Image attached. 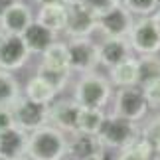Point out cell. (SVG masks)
Returning <instances> with one entry per match:
<instances>
[{
	"label": "cell",
	"mask_w": 160,
	"mask_h": 160,
	"mask_svg": "<svg viewBox=\"0 0 160 160\" xmlns=\"http://www.w3.org/2000/svg\"><path fill=\"white\" fill-rule=\"evenodd\" d=\"M83 2L87 4L89 8L95 12V14H101V12H105V10L111 8V6H115V4H117L115 0H83Z\"/></svg>",
	"instance_id": "f546056e"
},
{
	"label": "cell",
	"mask_w": 160,
	"mask_h": 160,
	"mask_svg": "<svg viewBox=\"0 0 160 160\" xmlns=\"http://www.w3.org/2000/svg\"><path fill=\"white\" fill-rule=\"evenodd\" d=\"M122 6H125L132 16L142 18V16L154 14L158 10V0H122Z\"/></svg>",
	"instance_id": "4316f807"
},
{
	"label": "cell",
	"mask_w": 160,
	"mask_h": 160,
	"mask_svg": "<svg viewBox=\"0 0 160 160\" xmlns=\"http://www.w3.org/2000/svg\"><path fill=\"white\" fill-rule=\"evenodd\" d=\"M69 52V69L71 73H87L95 71L99 65V53L97 44L91 38H69L67 42Z\"/></svg>",
	"instance_id": "52a82bcc"
},
{
	"label": "cell",
	"mask_w": 160,
	"mask_h": 160,
	"mask_svg": "<svg viewBox=\"0 0 160 160\" xmlns=\"http://www.w3.org/2000/svg\"><path fill=\"white\" fill-rule=\"evenodd\" d=\"M26 144H28V132L22 131L20 127H12L8 131L0 132V154L8 156L10 160L26 154Z\"/></svg>",
	"instance_id": "ac0fdd59"
},
{
	"label": "cell",
	"mask_w": 160,
	"mask_h": 160,
	"mask_svg": "<svg viewBox=\"0 0 160 160\" xmlns=\"http://www.w3.org/2000/svg\"><path fill=\"white\" fill-rule=\"evenodd\" d=\"M160 79V58L158 53L140 55L138 58V87H144L146 83Z\"/></svg>",
	"instance_id": "7402d4cb"
},
{
	"label": "cell",
	"mask_w": 160,
	"mask_h": 160,
	"mask_svg": "<svg viewBox=\"0 0 160 160\" xmlns=\"http://www.w3.org/2000/svg\"><path fill=\"white\" fill-rule=\"evenodd\" d=\"M0 160H10L8 156H4V154H0Z\"/></svg>",
	"instance_id": "8d00e7d4"
},
{
	"label": "cell",
	"mask_w": 160,
	"mask_h": 160,
	"mask_svg": "<svg viewBox=\"0 0 160 160\" xmlns=\"http://www.w3.org/2000/svg\"><path fill=\"white\" fill-rule=\"evenodd\" d=\"M101 148H103V144L97 134L77 131L67 137V156L71 160H85L89 156H95L101 152Z\"/></svg>",
	"instance_id": "4fadbf2b"
},
{
	"label": "cell",
	"mask_w": 160,
	"mask_h": 160,
	"mask_svg": "<svg viewBox=\"0 0 160 160\" xmlns=\"http://www.w3.org/2000/svg\"><path fill=\"white\" fill-rule=\"evenodd\" d=\"M24 97H28V99H32L36 103H42V105H50V103L55 101L58 91L48 81H44L40 75H34L28 79L26 87H24Z\"/></svg>",
	"instance_id": "d6986e66"
},
{
	"label": "cell",
	"mask_w": 160,
	"mask_h": 160,
	"mask_svg": "<svg viewBox=\"0 0 160 160\" xmlns=\"http://www.w3.org/2000/svg\"><path fill=\"white\" fill-rule=\"evenodd\" d=\"M150 16H152V20H154V24H156V28L160 30V8H158V10L154 12V14H150Z\"/></svg>",
	"instance_id": "1f68e13d"
},
{
	"label": "cell",
	"mask_w": 160,
	"mask_h": 160,
	"mask_svg": "<svg viewBox=\"0 0 160 160\" xmlns=\"http://www.w3.org/2000/svg\"><path fill=\"white\" fill-rule=\"evenodd\" d=\"M142 89V93L146 97V103H148V107L152 111H158L160 109V79H154V81L146 83Z\"/></svg>",
	"instance_id": "83f0119b"
},
{
	"label": "cell",
	"mask_w": 160,
	"mask_h": 160,
	"mask_svg": "<svg viewBox=\"0 0 160 160\" xmlns=\"http://www.w3.org/2000/svg\"><path fill=\"white\" fill-rule=\"evenodd\" d=\"M140 137L154 148V152H160V113L144 119V125H140Z\"/></svg>",
	"instance_id": "484cf974"
},
{
	"label": "cell",
	"mask_w": 160,
	"mask_h": 160,
	"mask_svg": "<svg viewBox=\"0 0 160 160\" xmlns=\"http://www.w3.org/2000/svg\"><path fill=\"white\" fill-rule=\"evenodd\" d=\"M22 95L20 83L12 71L0 69V107H12L16 99Z\"/></svg>",
	"instance_id": "44dd1931"
},
{
	"label": "cell",
	"mask_w": 160,
	"mask_h": 160,
	"mask_svg": "<svg viewBox=\"0 0 160 160\" xmlns=\"http://www.w3.org/2000/svg\"><path fill=\"white\" fill-rule=\"evenodd\" d=\"M36 22H40L42 26L52 30L53 34H59L65 30L67 22V8L63 2H53V4H40Z\"/></svg>",
	"instance_id": "e0dca14e"
},
{
	"label": "cell",
	"mask_w": 160,
	"mask_h": 160,
	"mask_svg": "<svg viewBox=\"0 0 160 160\" xmlns=\"http://www.w3.org/2000/svg\"><path fill=\"white\" fill-rule=\"evenodd\" d=\"M115 2H117V4H122V0H115Z\"/></svg>",
	"instance_id": "74e56055"
},
{
	"label": "cell",
	"mask_w": 160,
	"mask_h": 160,
	"mask_svg": "<svg viewBox=\"0 0 160 160\" xmlns=\"http://www.w3.org/2000/svg\"><path fill=\"white\" fill-rule=\"evenodd\" d=\"M148 103H146V97L142 93V89L138 85H132V87H119L117 93L113 95V111L111 113L121 115L128 121L140 122L146 119L148 115Z\"/></svg>",
	"instance_id": "277c9868"
},
{
	"label": "cell",
	"mask_w": 160,
	"mask_h": 160,
	"mask_svg": "<svg viewBox=\"0 0 160 160\" xmlns=\"http://www.w3.org/2000/svg\"><path fill=\"white\" fill-rule=\"evenodd\" d=\"M109 81L113 87H132L138 85V58L128 55L109 69Z\"/></svg>",
	"instance_id": "9a60e30c"
},
{
	"label": "cell",
	"mask_w": 160,
	"mask_h": 160,
	"mask_svg": "<svg viewBox=\"0 0 160 160\" xmlns=\"http://www.w3.org/2000/svg\"><path fill=\"white\" fill-rule=\"evenodd\" d=\"M158 8H160V0H158Z\"/></svg>",
	"instance_id": "f35d334b"
},
{
	"label": "cell",
	"mask_w": 160,
	"mask_h": 160,
	"mask_svg": "<svg viewBox=\"0 0 160 160\" xmlns=\"http://www.w3.org/2000/svg\"><path fill=\"white\" fill-rule=\"evenodd\" d=\"M101 150H103V148H101ZM85 160H105V158H103V154L99 152V154H95V156H89V158H85Z\"/></svg>",
	"instance_id": "836d02e7"
},
{
	"label": "cell",
	"mask_w": 160,
	"mask_h": 160,
	"mask_svg": "<svg viewBox=\"0 0 160 160\" xmlns=\"http://www.w3.org/2000/svg\"><path fill=\"white\" fill-rule=\"evenodd\" d=\"M22 38H24V44L28 46L30 53H40L42 55L55 40H58V34H53L52 30H48L46 26H42L40 22L34 20L26 30H24Z\"/></svg>",
	"instance_id": "2e32d148"
},
{
	"label": "cell",
	"mask_w": 160,
	"mask_h": 160,
	"mask_svg": "<svg viewBox=\"0 0 160 160\" xmlns=\"http://www.w3.org/2000/svg\"><path fill=\"white\" fill-rule=\"evenodd\" d=\"M81 113V105L73 99H58L48 107V125L59 128L67 137L77 132V119Z\"/></svg>",
	"instance_id": "8fae6325"
},
{
	"label": "cell",
	"mask_w": 160,
	"mask_h": 160,
	"mask_svg": "<svg viewBox=\"0 0 160 160\" xmlns=\"http://www.w3.org/2000/svg\"><path fill=\"white\" fill-rule=\"evenodd\" d=\"M14 160H32V158H30V156H26V154H24V156H18V158H14Z\"/></svg>",
	"instance_id": "e575fe53"
},
{
	"label": "cell",
	"mask_w": 160,
	"mask_h": 160,
	"mask_svg": "<svg viewBox=\"0 0 160 160\" xmlns=\"http://www.w3.org/2000/svg\"><path fill=\"white\" fill-rule=\"evenodd\" d=\"M150 160H160V152H154V154H152V158Z\"/></svg>",
	"instance_id": "d590c367"
},
{
	"label": "cell",
	"mask_w": 160,
	"mask_h": 160,
	"mask_svg": "<svg viewBox=\"0 0 160 160\" xmlns=\"http://www.w3.org/2000/svg\"><path fill=\"white\" fill-rule=\"evenodd\" d=\"M115 87L109 77L95 71L81 73L73 87V99L85 109H105L113 99Z\"/></svg>",
	"instance_id": "7a4b0ae2"
},
{
	"label": "cell",
	"mask_w": 160,
	"mask_h": 160,
	"mask_svg": "<svg viewBox=\"0 0 160 160\" xmlns=\"http://www.w3.org/2000/svg\"><path fill=\"white\" fill-rule=\"evenodd\" d=\"M134 24V16L122 4H115L109 10L97 14V30L105 38H127Z\"/></svg>",
	"instance_id": "ba28073f"
},
{
	"label": "cell",
	"mask_w": 160,
	"mask_h": 160,
	"mask_svg": "<svg viewBox=\"0 0 160 160\" xmlns=\"http://www.w3.org/2000/svg\"><path fill=\"white\" fill-rule=\"evenodd\" d=\"M48 107L50 105H42V103H36L28 97L20 95L10 109L12 115H14L16 127H20L26 132H32L48 122Z\"/></svg>",
	"instance_id": "30bf717a"
},
{
	"label": "cell",
	"mask_w": 160,
	"mask_h": 160,
	"mask_svg": "<svg viewBox=\"0 0 160 160\" xmlns=\"http://www.w3.org/2000/svg\"><path fill=\"white\" fill-rule=\"evenodd\" d=\"M14 2H16V0H0V14H2V12L8 8V6H12Z\"/></svg>",
	"instance_id": "4dcf8cb0"
},
{
	"label": "cell",
	"mask_w": 160,
	"mask_h": 160,
	"mask_svg": "<svg viewBox=\"0 0 160 160\" xmlns=\"http://www.w3.org/2000/svg\"><path fill=\"white\" fill-rule=\"evenodd\" d=\"M67 22L63 32L69 38H91L97 30V14L83 0H67Z\"/></svg>",
	"instance_id": "5b68a950"
},
{
	"label": "cell",
	"mask_w": 160,
	"mask_h": 160,
	"mask_svg": "<svg viewBox=\"0 0 160 160\" xmlns=\"http://www.w3.org/2000/svg\"><path fill=\"white\" fill-rule=\"evenodd\" d=\"M48 67H55V69H69V52H67V42H58L48 48L42 53V61ZM71 71V69H69Z\"/></svg>",
	"instance_id": "ffe728a7"
},
{
	"label": "cell",
	"mask_w": 160,
	"mask_h": 160,
	"mask_svg": "<svg viewBox=\"0 0 160 160\" xmlns=\"http://www.w3.org/2000/svg\"><path fill=\"white\" fill-rule=\"evenodd\" d=\"M26 156L32 160H63L67 156V134L46 122L28 132Z\"/></svg>",
	"instance_id": "6da1fadb"
},
{
	"label": "cell",
	"mask_w": 160,
	"mask_h": 160,
	"mask_svg": "<svg viewBox=\"0 0 160 160\" xmlns=\"http://www.w3.org/2000/svg\"><path fill=\"white\" fill-rule=\"evenodd\" d=\"M32 22H34L32 8H30L28 4H24L22 0H16L14 4L8 6V8L0 14V32L22 36L24 30Z\"/></svg>",
	"instance_id": "7c38bea8"
},
{
	"label": "cell",
	"mask_w": 160,
	"mask_h": 160,
	"mask_svg": "<svg viewBox=\"0 0 160 160\" xmlns=\"http://www.w3.org/2000/svg\"><path fill=\"white\" fill-rule=\"evenodd\" d=\"M152 154H154V148L138 134V138L131 146H127L122 150H117L115 160H150Z\"/></svg>",
	"instance_id": "d4e9b609"
},
{
	"label": "cell",
	"mask_w": 160,
	"mask_h": 160,
	"mask_svg": "<svg viewBox=\"0 0 160 160\" xmlns=\"http://www.w3.org/2000/svg\"><path fill=\"white\" fill-rule=\"evenodd\" d=\"M131 44L127 38H105L101 44H97V53H99V65L111 69L119 61L131 55Z\"/></svg>",
	"instance_id": "5bb4252c"
},
{
	"label": "cell",
	"mask_w": 160,
	"mask_h": 160,
	"mask_svg": "<svg viewBox=\"0 0 160 160\" xmlns=\"http://www.w3.org/2000/svg\"><path fill=\"white\" fill-rule=\"evenodd\" d=\"M36 75H40L44 81L50 83L58 93H61V91L67 87L69 79H71V71L69 69H55V67H48L44 63H40L38 69H36Z\"/></svg>",
	"instance_id": "603a6c76"
},
{
	"label": "cell",
	"mask_w": 160,
	"mask_h": 160,
	"mask_svg": "<svg viewBox=\"0 0 160 160\" xmlns=\"http://www.w3.org/2000/svg\"><path fill=\"white\" fill-rule=\"evenodd\" d=\"M12 127H16L12 109L10 107H0V132L8 131V128H12Z\"/></svg>",
	"instance_id": "f1b7e54d"
},
{
	"label": "cell",
	"mask_w": 160,
	"mask_h": 160,
	"mask_svg": "<svg viewBox=\"0 0 160 160\" xmlns=\"http://www.w3.org/2000/svg\"><path fill=\"white\" fill-rule=\"evenodd\" d=\"M140 134V122L128 121L121 115L105 113V119L101 122V128L97 132L101 144L111 150H122L131 146Z\"/></svg>",
	"instance_id": "3957f363"
},
{
	"label": "cell",
	"mask_w": 160,
	"mask_h": 160,
	"mask_svg": "<svg viewBox=\"0 0 160 160\" xmlns=\"http://www.w3.org/2000/svg\"><path fill=\"white\" fill-rule=\"evenodd\" d=\"M103 119H105V109H85V107H81V113H79V119H77V131L97 134L101 128Z\"/></svg>",
	"instance_id": "cb8c5ba5"
},
{
	"label": "cell",
	"mask_w": 160,
	"mask_h": 160,
	"mask_svg": "<svg viewBox=\"0 0 160 160\" xmlns=\"http://www.w3.org/2000/svg\"><path fill=\"white\" fill-rule=\"evenodd\" d=\"M127 40L131 44V50L138 55H152L160 52V30L156 28L152 16H142L134 20Z\"/></svg>",
	"instance_id": "8992f818"
},
{
	"label": "cell",
	"mask_w": 160,
	"mask_h": 160,
	"mask_svg": "<svg viewBox=\"0 0 160 160\" xmlns=\"http://www.w3.org/2000/svg\"><path fill=\"white\" fill-rule=\"evenodd\" d=\"M36 2H38V4H53V2H67V0H36Z\"/></svg>",
	"instance_id": "d6a6232c"
},
{
	"label": "cell",
	"mask_w": 160,
	"mask_h": 160,
	"mask_svg": "<svg viewBox=\"0 0 160 160\" xmlns=\"http://www.w3.org/2000/svg\"><path fill=\"white\" fill-rule=\"evenodd\" d=\"M30 50L24 44V38L18 34L0 32V69L6 71H18L28 63Z\"/></svg>",
	"instance_id": "9c48e42d"
}]
</instances>
